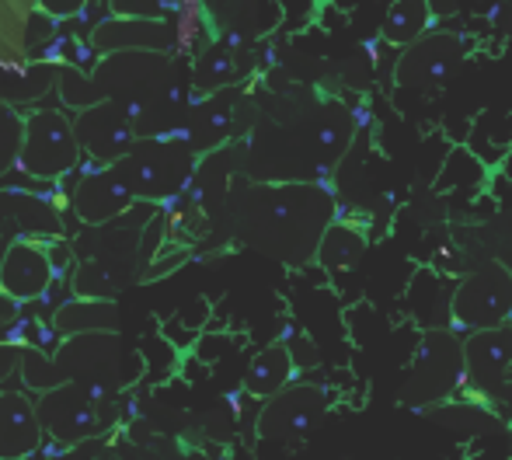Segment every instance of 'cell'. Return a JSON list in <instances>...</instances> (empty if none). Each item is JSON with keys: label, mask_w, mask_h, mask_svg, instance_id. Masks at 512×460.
<instances>
[{"label": "cell", "mask_w": 512, "mask_h": 460, "mask_svg": "<svg viewBox=\"0 0 512 460\" xmlns=\"http://www.w3.org/2000/svg\"><path fill=\"white\" fill-rule=\"evenodd\" d=\"M356 140V115L338 98L286 91L255 112L244 140L248 182H324Z\"/></svg>", "instance_id": "1"}, {"label": "cell", "mask_w": 512, "mask_h": 460, "mask_svg": "<svg viewBox=\"0 0 512 460\" xmlns=\"http://www.w3.org/2000/svg\"><path fill=\"white\" fill-rule=\"evenodd\" d=\"M237 244L286 265L304 269L317 258L321 241L338 220V199L324 182H248L223 210Z\"/></svg>", "instance_id": "2"}, {"label": "cell", "mask_w": 512, "mask_h": 460, "mask_svg": "<svg viewBox=\"0 0 512 460\" xmlns=\"http://www.w3.org/2000/svg\"><path fill=\"white\" fill-rule=\"evenodd\" d=\"M199 161L203 157L189 147L185 136H164V140H136V147L112 171L136 199V206H168L192 189Z\"/></svg>", "instance_id": "3"}, {"label": "cell", "mask_w": 512, "mask_h": 460, "mask_svg": "<svg viewBox=\"0 0 512 460\" xmlns=\"http://www.w3.org/2000/svg\"><path fill=\"white\" fill-rule=\"evenodd\" d=\"M467 387L464 339L453 328H432L422 335L418 352L408 366V377L398 391V401L415 412H432L446 405Z\"/></svg>", "instance_id": "4"}, {"label": "cell", "mask_w": 512, "mask_h": 460, "mask_svg": "<svg viewBox=\"0 0 512 460\" xmlns=\"http://www.w3.org/2000/svg\"><path fill=\"white\" fill-rule=\"evenodd\" d=\"M182 74V63L171 53H115L98 56L91 67V81H95L102 102L122 105L129 115L154 102Z\"/></svg>", "instance_id": "5"}, {"label": "cell", "mask_w": 512, "mask_h": 460, "mask_svg": "<svg viewBox=\"0 0 512 460\" xmlns=\"http://www.w3.org/2000/svg\"><path fill=\"white\" fill-rule=\"evenodd\" d=\"M512 325V272L495 258H481L471 272L457 279L450 307L453 332H492Z\"/></svg>", "instance_id": "6"}, {"label": "cell", "mask_w": 512, "mask_h": 460, "mask_svg": "<svg viewBox=\"0 0 512 460\" xmlns=\"http://www.w3.org/2000/svg\"><path fill=\"white\" fill-rule=\"evenodd\" d=\"M81 143L77 129L63 109L42 105L25 112V143H21L18 171L35 182H60L81 164Z\"/></svg>", "instance_id": "7"}, {"label": "cell", "mask_w": 512, "mask_h": 460, "mask_svg": "<svg viewBox=\"0 0 512 460\" xmlns=\"http://www.w3.org/2000/svg\"><path fill=\"white\" fill-rule=\"evenodd\" d=\"M53 363H56V370H60L63 384H77L105 401H112L115 394L126 387V373H122V342L115 332L60 339L53 349Z\"/></svg>", "instance_id": "8"}, {"label": "cell", "mask_w": 512, "mask_h": 460, "mask_svg": "<svg viewBox=\"0 0 512 460\" xmlns=\"http://www.w3.org/2000/svg\"><path fill=\"white\" fill-rule=\"evenodd\" d=\"M35 408H39V422L53 447H81L91 440H105V433L112 429L105 398L77 384H63L56 391L39 394Z\"/></svg>", "instance_id": "9"}, {"label": "cell", "mask_w": 512, "mask_h": 460, "mask_svg": "<svg viewBox=\"0 0 512 460\" xmlns=\"http://www.w3.org/2000/svg\"><path fill=\"white\" fill-rule=\"evenodd\" d=\"M331 408V394L321 384H290L269 398L255 415V436L265 443H304L324 426Z\"/></svg>", "instance_id": "10"}, {"label": "cell", "mask_w": 512, "mask_h": 460, "mask_svg": "<svg viewBox=\"0 0 512 460\" xmlns=\"http://www.w3.org/2000/svg\"><path fill=\"white\" fill-rule=\"evenodd\" d=\"M471 53V39L460 32H429L408 46L394 63V81L408 91H439Z\"/></svg>", "instance_id": "11"}, {"label": "cell", "mask_w": 512, "mask_h": 460, "mask_svg": "<svg viewBox=\"0 0 512 460\" xmlns=\"http://www.w3.org/2000/svg\"><path fill=\"white\" fill-rule=\"evenodd\" d=\"M74 129H77V143H81V154L91 161V168H115L136 147L133 115L115 102H102L95 109L77 112Z\"/></svg>", "instance_id": "12"}, {"label": "cell", "mask_w": 512, "mask_h": 460, "mask_svg": "<svg viewBox=\"0 0 512 460\" xmlns=\"http://www.w3.org/2000/svg\"><path fill=\"white\" fill-rule=\"evenodd\" d=\"M467 359V387L471 401H495L502 387L512 380V325L492 328V332H474L464 339Z\"/></svg>", "instance_id": "13"}, {"label": "cell", "mask_w": 512, "mask_h": 460, "mask_svg": "<svg viewBox=\"0 0 512 460\" xmlns=\"http://www.w3.org/2000/svg\"><path fill=\"white\" fill-rule=\"evenodd\" d=\"M91 49L98 56L115 53H178V25L171 18H112L91 28Z\"/></svg>", "instance_id": "14"}, {"label": "cell", "mask_w": 512, "mask_h": 460, "mask_svg": "<svg viewBox=\"0 0 512 460\" xmlns=\"http://www.w3.org/2000/svg\"><path fill=\"white\" fill-rule=\"evenodd\" d=\"M56 283V258L53 248L42 241H11L0 265V293L14 304H35Z\"/></svg>", "instance_id": "15"}, {"label": "cell", "mask_w": 512, "mask_h": 460, "mask_svg": "<svg viewBox=\"0 0 512 460\" xmlns=\"http://www.w3.org/2000/svg\"><path fill=\"white\" fill-rule=\"evenodd\" d=\"M241 91L230 88V91H220L213 98H196L192 102V112L185 119V140L189 147L196 150L199 157L206 154H216V150L230 147L234 136L241 133Z\"/></svg>", "instance_id": "16"}, {"label": "cell", "mask_w": 512, "mask_h": 460, "mask_svg": "<svg viewBox=\"0 0 512 460\" xmlns=\"http://www.w3.org/2000/svg\"><path fill=\"white\" fill-rule=\"evenodd\" d=\"M136 206L112 168H88L70 192V210L84 227H112Z\"/></svg>", "instance_id": "17"}, {"label": "cell", "mask_w": 512, "mask_h": 460, "mask_svg": "<svg viewBox=\"0 0 512 460\" xmlns=\"http://www.w3.org/2000/svg\"><path fill=\"white\" fill-rule=\"evenodd\" d=\"M46 443L39 408L28 391H0V460H28Z\"/></svg>", "instance_id": "18"}, {"label": "cell", "mask_w": 512, "mask_h": 460, "mask_svg": "<svg viewBox=\"0 0 512 460\" xmlns=\"http://www.w3.org/2000/svg\"><path fill=\"white\" fill-rule=\"evenodd\" d=\"M56 234H60L56 203L18 189L0 192V237H7V241H42V237Z\"/></svg>", "instance_id": "19"}, {"label": "cell", "mask_w": 512, "mask_h": 460, "mask_svg": "<svg viewBox=\"0 0 512 460\" xmlns=\"http://www.w3.org/2000/svg\"><path fill=\"white\" fill-rule=\"evenodd\" d=\"M248 70V60H241V49L223 39H213L199 56L189 63L192 98H213L220 91H230Z\"/></svg>", "instance_id": "20"}, {"label": "cell", "mask_w": 512, "mask_h": 460, "mask_svg": "<svg viewBox=\"0 0 512 460\" xmlns=\"http://www.w3.org/2000/svg\"><path fill=\"white\" fill-rule=\"evenodd\" d=\"M56 339H74V335H98V332H115L119 335V307L115 300H84L70 297L67 304H60L49 318Z\"/></svg>", "instance_id": "21"}, {"label": "cell", "mask_w": 512, "mask_h": 460, "mask_svg": "<svg viewBox=\"0 0 512 460\" xmlns=\"http://www.w3.org/2000/svg\"><path fill=\"white\" fill-rule=\"evenodd\" d=\"M293 377H297V363H293L286 342H272V345H265L248 363V370H244V394L265 405V401L276 398L279 391H286V387L293 384Z\"/></svg>", "instance_id": "22"}, {"label": "cell", "mask_w": 512, "mask_h": 460, "mask_svg": "<svg viewBox=\"0 0 512 460\" xmlns=\"http://www.w3.org/2000/svg\"><path fill=\"white\" fill-rule=\"evenodd\" d=\"M363 251H366V234L356 224L338 217L335 227L324 234L321 251H317V265H321L331 279H342L345 272L356 269Z\"/></svg>", "instance_id": "23"}, {"label": "cell", "mask_w": 512, "mask_h": 460, "mask_svg": "<svg viewBox=\"0 0 512 460\" xmlns=\"http://www.w3.org/2000/svg\"><path fill=\"white\" fill-rule=\"evenodd\" d=\"M467 150L481 164H506L512 154V115L506 112H481L467 133Z\"/></svg>", "instance_id": "24"}, {"label": "cell", "mask_w": 512, "mask_h": 460, "mask_svg": "<svg viewBox=\"0 0 512 460\" xmlns=\"http://www.w3.org/2000/svg\"><path fill=\"white\" fill-rule=\"evenodd\" d=\"M432 32V7L418 4V0H401L391 4L384 14V42L387 46H415L418 39Z\"/></svg>", "instance_id": "25"}, {"label": "cell", "mask_w": 512, "mask_h": 460, "mask_svg": "<svg viewBox=\"0 0 512 460\" xmlns=\"http://www.w3.org/2000/svg\"><path fill=\"white\" fill-rule=\"evenodd\" d=\"M488 178V168L471 154L467 147H453V154L446 157L443 171L436 178V192H471L481 189Z\"/></svg>", "instance_id": "26"}, {"label": "cell", "mask_w": 512, "mask_h": 460, "mask_svg": "<svg viewBox=\"0 0 512 460\" xmlns=\"http://www.w3.org/2000/svg\"><path fill=\"white\" fill-rule=\"evenodd\" d=\"M429 415H436L443 426H450V429H460V433H499L502 429V415H495V412H488V408H481V401H457V405H439V408H432Z\"/></svg>", "instance_id": "27"}, {"label": "cell", "mask_w": 512, "mask_h": 460, "mask_svg": "<svg viewBox=\"0 0 512 460\" xmlns=\"http://www.w3.org/2000/svg\"><path fill=\"white\" fill-rule=\"evenodd\" d=\"M18 373H21V387H25L28 394H35V398L63 387L60 370H56V363H53V352L39 349V345H28V349L21 352Z\"/></svg>", "instance_id": "28"}, {"label": "cell", "mask_w": 512, "mask_h": 460, "mask_svg": "<svg viewBox=\"0 0 512 460\" xmlns=\"http://www.w3.org/2000/svg\"><path fill=\"white\" fill-rule=\"evenodd\" d=\"M21 143H25V112H18V105L0 98V178L18 171Z\"/></svg>", "instance_id": "29"}, {"label": "cell", "mask_w": 512, "mask_h": 460, "mask_svg": "<svg viewBox=\"0 0 512 460\" xmlns=\"http://www.w3.org/2000/svg\"><path fill=\"white\" fill-rule=\"evenodd\" d=\"M60 98L77 112L102 105V95H98L95 81H91V70H74V67L60 70Z\"/></svg>", "instance_id": "30"}, {"label": "cell", "mask_w": 512, "mask_h": 460, "mask_svg": "<svg viewBox=\"0 0 512 460\" xmlns=\"http://www.w3.org/2000/svg\"><path fill=\"white\" fill-rule=\"evenodd\" d=\"M115 460H213V457L196 447L154 440V443H136V447H129V450H115Z\"/></svg>", "instance_id": "31"}, {"label": "cell", "mask_w": 512, "mask_h": 460, "mask_svg": "<svg viewBox=\"0 0 512 460\" xmlns=\"http://www.w3.org/2000/svg\"><path fill=\"white\" fill-rule=\"evenodd\" d=\"M481 244L488 248V258L502 262L512 272V210H502L499 217L481 227Z\"/></svg>", "instance_id": "32"}, {"label": "cell", "mask_w": 512, "mask_h": 460, "mask_svg": "<svg viewBox=\"0 0 512 460\" xmlns=\"http://www.w3.org/2000/svg\"><path fill=\"white\" fill-rule=\"evenodd\" d=\"M39 460H115V450L105 440H91L81 443V447H56L49 454H42Z\"/></svg>", "instance_id": "33"}, {"label": "cell", "mask_w": 512, "mask_h": 460, "mask_svg": "<svg viewBox=\"0 0 512 460\" xmlns=\"http://www.w3.org/2000/svg\"><path fill=\"white\" fill-rule=\"evenodd\" d=\"M21 352H25V345H18V342H11V339H4V335H0V384H4L11 373H18Z\"/></svg>", "instance_id": "34"}, {"label": "cell", "mask_w": 512, "mask_h": 460, "mask_svg": "<svg viewBox=\"0 0 512 460\" xmlns=\"http://www.w3.org/2000/svg\"><path fill=\"white\" fill-rule=\"evenodd\" d=\"M18 304H14L11 297H4V293H0V335L7 332V328L14 325V321H18Z\"/></svg>", "instance_id": "35"}, {"label": "cell", "mask_w": 512, "mask_h": 460, "mask_svg": "<svg viewBox=\"0 0 512 460\" xmlns=\"http://www.w3.org/2000/svg\"><path fill=\"white\" fill-rule=\"evenodd\" d=\"M495 401L502 405V419H506V422H509V429H512V380H509L506 387H502V394H499Z\"/></svg>", "instance_id": "36"}, {"label": "cell", "mask_w": 512, "mask_h": 460, "mask_svg": "<svg viewBox=\"0 0 512 460\" xmlns=\"http://www.w3.org/2000/svg\"><path fill=\"white\" fill-rule=\"evenodd\" d=\"M7 248H11V241H7V237H0V265H4V255H7Z\"/></svg>", "instance_id": "37"}, {"label": "cell", "mask_w": 512, "mask_h": 460, "mask_svg": "<svg viewBox=\"0 0 512 460\" xmlns=\"http://www.w3.org/2000/svg\"><path fill=\"white\" fill-rule=\"evenodd\" d=\"M502 168H506V171H502V175H506V178H512V154H509V161L502 164Z\"/></svg>", "instance_id": "38"}]
</instances>
